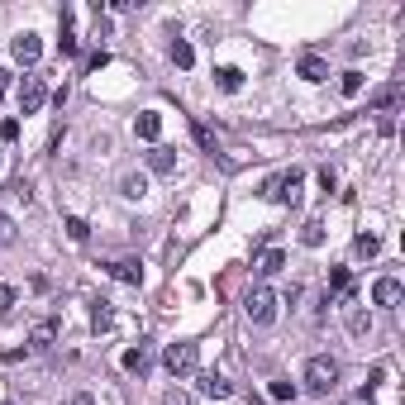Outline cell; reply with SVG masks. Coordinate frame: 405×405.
<instances>
[{"label":"cell","mask_w":405,"mask_h":405,"mask_svg":"<svg viewBox=\"0 0 405 405\" xmlns=\"http://www.w3.org/2000/svg\"><path fill=\"white\" fill-rule=\"evenodd\" d=\"M300 382H305V391H310V396H329V391L339 386V362L320 353V358L305 362V377H300Z\"/></svg>","instance_id":"1"},{"label":"cell","mask_w":405,"mask_h":405,"mask_svg":"<svg viewBox=\"0 0 405 405\" xmlns=\"http://www.w3.org/2000/svg\"><path fill=\"white\" fill-rule=\"evenodd\" d=\"M300 186H305V172L300 167H291V172H277V177H267L263 182V196L272 205H291L300 196Z\"/></svg>","instance_id":"2"},{"label":"cell","mask_w":405,"mask_h":405,"mask_svg":"<svg viewBox=\"0 0 405 405\" xmlns=\"http://www.w3.org/2000/svg\"><path fill=\"white\" fill-rule=\"evenodd\" d=\"M243 315H248L253 325H272V320H277V291H267V286H253L248 300H243Z\"/></svg>","instance_id":"3"},{"label":"cell","mask_w":405,"mask_h":405,"mask_svg":"<svg viewBox=\"0 0 405 405\" xmlns=\"http://www.w3.org/2000/svg\"><path fill=\"white\" fill-rule=\"evenodd\" d=\"M196 362H201L196 343H172L167 353H162V367H167L172 377H191V372H196Z\"/></svg>","instance_id":"4"},{"label":"cell","mask_w":405,"mask_h":405,"mask_svg":"<svg viewBox=\"0 0 405 405\" xmlns=\"http://www.w3.org/2000/svg\"><path fill=\"white\" fill-rule=\"evenodd\" d=\"M15 95H19V115H38L48 100V86H43V77H19Z\"/></svg>","instance_id":"5"},{"label":"cell","mask_w":405,"mask_h":405,"mask_svg":"<svg viewBox=\"0 0 405 405\" xmlns=\"http://www.w3.org/2000/svg\"><path fill=\"white\" fill-rule=\"evenodd\" d=\"M10 53H15V63L33 67L38 63V53H43V43H38V33H19L15 43H10Z\"/></svg>","instance_id":"6"},{"label":"cell","mask_w":405,"mask_h":405,"mask_svg":"<svg viewBox=\"0 0 405 405\" xmlns=\"http://www.w3.org/2000/svg\"><path fill=\"white\" fill-rule=\"evenodd\" d=\"M120 362H125V372H148V367H153V348H148V343H134V348H125V358H120Z\"/></svg>","instance_id":"7"},{"label":"cell","mask_w":405,"mask_h":405,"mask_svg":"<svg viewBox=\"0 0 405 405\" xmlns=\"http://www.w3.org/2000/svg\"><path fill=\"white\" fill-rule=\"evenodd\" d=\"M110 277L125 281V286H139V281H143V267L134 263V258H115V263H110Z\"/></svg>","instance_id":"8"},{"label":"cell","mask_w":405,"mask_h":405,"mask_svg":"<svg viewBox=\"0 0 405 405\" xmlns=\"http://www.w3.org/2000/svg\"><path fill=\"white\" fill-rule=\"evenodd\" d=\"M53 339H58V325H53V320H38V325L29 329V348H33V353H48Z\"/></svg>","instance_id":"9"},{"label":"cell","mask_w":405,"mask_h":405,"mask_svg":"<svg viewBox=\"0 0 405 405\" xmlns=\"http://www.w3.org/2000/svg\"><path fill=\"white\" fill-rule=\"evenodd\" d=\"M296 72H300L305 81H329V63H325V58H315V53H305V58H300Z\"/></svg>","instance_id":"10"},{"label":"cell","mask_w":405,"mask_h":405,"mask_svg":"<svg viewBox=\"0 0 405 405\" xmlns=\"http://www.w3.org/2000/svg\"><path fill=\"white\" fill-rule=\"evenodd\" d=\"M58 48H63V58H72L81 48V38H77V19H72V10H63V38H58Z\"/></svg>","instance_id":"11"},{"label":"cell","mask_w":405,"mask_h":405,"mask_svg":"<svg viewBox=\"0 0 405 405\" xmlns=\"http://www.w3.org/2000/svg\"><path fill=\"white\" fill-rule=\"evenodd\" d=\"M372 300H377V305H396V300H401V281H396V277H382L372 286Z\"/></svg>","instance_id":"12"},{"label":"cell","mask_w":405,"mask_h":405,"mask_svg":"<svg viewBox=\"0 0 405 405\" xmlns=\"http://www.w3.org/2000/svg\"><path fill=\"white\" fill-rule=\"evenodd\" d=\"M229 391H234V386H229L219 372H205V377H201V396H210V401H224Z\"/></svg>","instance_id":"13"},{"label":"cell","mask_w":405,"mask_h":405,"mask_svg":"<svg viewBox=\"0 0 405 405\" xmlns=\"http://www.w3.org/2000/svg\"><path fill=\"white\" fill-rule=\"evenodd\" d=\"M134 134H139V139H148V143H157V134H162V120L148 110V115H139V120H134Z\"/></svg>","instance_id":"14"},{"label":"cell","mask_w":405,"mask_h":405,"mask_svg":"<svg viewBox=\"0 0 405 405\" xmlns=\"http://www.w3.org/2000/svg\"><path fill=\"white\" fill-rule=\"evenodd\" d=\"M281 267H286V253L272 248V253H263V258H258V277H277Z\"/></svg>","instance_id":"15"},{"label":"cell","mask_w":405,"mask_h":405,"mask_svg":"<svg viewBox=\"0 0 405 405\" xmlns=\"http://www.w3.org/2000/svg\"><path fill=\"white\" fill-rule=\"evenodd\" d=\"M148 167H153V172H172V167H177V153H172V148H162V143H153V153H148Z\"/></svg>","instance_id":"16"},{"label":"cell","mask_w":405,"mask_h":405,"mask_svg":"<svg viewBox=\"0 0 405 405\" xmlns=\"http://www.w3.org/2000/svg\"><path fill=\"white\" fill-rule=\"evenodd\" d=\"M215 86L219 91H238L243 86V72L238 67H215Z\"/></svg>","instance_id":"17"},{"label":"cell","mask_w":405,"mask_h":405,"mask_svg":"<svg viewBox=\"0 0 405 405\" xmlns=\"http://www.w3.org/2000/svg\"><path fill=\"white\" fill-rule=\"evenodd\" d=\"M300 243H305V248H320V243H325V224H320V219H305V224H300Z\"/></svg>","instance_id":"18"},{"label":"cell","mask_w":405,"mask_h":405,"mask_svg":"<svg viewBox=\"0 0 405 405\" xmlns=\"http://www.w3.org/2000/svg\"><path fill=\"white\" fill-rule=\"evenodd\" d=\"M329 291H334V296H348V291H353V272H348V267H334V272H329Z\"/></svg>","instance_id":"19"},{"label":"cell","mask_w":405,"mask_h":405,"mask_svg":"<svg viewBox=\"0 0 405 405\" xmlns=\"http://www.w3.org/2000/svg\"><path fill=\"white\" fill-rule=\"evenodd\" d=\"M167 58H172V63H177V67H191V63H196V53H191V43H186V38H172Z\"/></svg>","instance_id":"20"},{"label":"cell","mask_w":405,"mask_h":405,"mask_svg":"<svg viewBox=\"0 0 405 405\" xmlns=\"http://www.w3.org/2000/svg\"><path fill=\"white\" fill-rule=\"evenodd\" d=\"M396 100H401V86H382V91L372 95V105L382 110V115H391V110H396Z\"/></svg>","instance_id":"21"},{"label":"cell","mask_w":405,"mask_h":405,"mask_svg":"<svg viewBox=\"0 0 405 405\" xmlns=\"http://www.w3.org/2000/svg\"><path fill=\"white\" fill-rule=\"evenodd\" d=\"M353 253H358V258H377V253H382V238L377 234H358L353 238Z\"/></svg>","instance_id":"22"},{"label":"cell","mask_w":405,"mask_h":405,"mask_svg":"<svg viewBox=\"0 0 405 405\" xmlns=\"http://www.w3.org/2000/svg\"><path fill=\"white\" fill-rule=\"evenodd\" d=\"M372 329V315L358 310V305H348V334H367Z\"/></svg>","instance_id":"23"},{"label":"cell","mask_w":405,"mask_h":405,"mask_svg":"<svg viewBox=\"0 0 405 405\" xmlns=\"http://www.w3.org/2000/svg\"><path fill=\"white\" fill-rule=\"evenodd\" d=\"M67 238H72V243H86V238H91V229H86L81 215H67Z\"/></svg>","instance_id":"24"},{"label":"cell","mask_w":405,"mask_h":405,"mask_svg":"<svg viewBox=\"0 0 405 405\" xmlns=\"http://www.w3.org/2000/svg\"><path fill=\"white\" fill-rule=\"evenodd\" d=\"M339 91L348 95V100H353V95H362V72H343V77H339Z\"/></svg>","instance_id":"25"},{"label":"cell","mask_w":405,"mask_h":405,"mask_svg":"<svg viewBox=\"0 0 405 405\" xmlns=\"http://www.w3.org/2000/svg\"><path fill=\"white\" fill-rule=\"evenodd\" d=\"M91 325H95V329H110V300H95V310H91Z\"/></svg>","instance_id":"26"},{"label":"cell","mask_w":405,"mask_h":405,"mask_svg":"<svg viewBox=\"0 0 405 405\" xmlns=\"http://www.w3.org/2000/svg\"><path fill=\"white\" fill-rule=\"evenodd\" d=\"M191 134H196V143H201L205 153H215V134H210L205 125H191Z\"/></svg>","instance_id":"27"},{"label":"cell","mask_w":405,"mask_h":405,"mask_svg":"<svg viewBox=\"0 0 405 405\" xmlns=\"http://www.w3.org/2000/svg\"><path fill=\"white\" fill-rule=\"evenodd\" d=\"M143 191H148V182H143V177H125V196H129V201H139Z\"/></svg>","instance_id":"28"},{"label":"cell","mask_w":405,"mask_h":405,"mask_svg":"<svg viewBox=\"0 0 405 405\" xmlns=\"http://www.w3.org/2000/svg\"><path fill=\"white\" fill-rule=\"evenodd\" d=\"M272 401H296V386L291 382H272Z\"/></svg>","instance_id":"29"},{"label":"cell","mask_w":405,"mask_h":405,"mask_svg":"<svg viewBox=\"0 0 405 405\" xmlns=\"http://www.w3.org/2000/svg\"><path fill=\"white\" fill-rule=\"evenodd\" d=\"M15 310V286H0V320Z\"/></svg>","instance_id":"30"},{"label":"cell","mask_w":405,"mask_h":405,"mask_svg":"<svg viewBox=\"0 0 405 405\" xmlns=\"http://www.w3.org/2000/svg\"><path fill=\"white\" fill-rule=\"evenodd\" d=\"M5 243H15V219L10 215H0V248H5Z\"/></svg>","instance_id":"31"},{"label":"cell","mask_w":405,"mask_h":405,"mask_svg":"<svg viewBox=\"0 0 405 405\" xmlns=\"http://www.w3.org/2000/svg\"><path fill=\"white\" fill-rule=\"evenodd\" d=\"M105 63H110V53H105V48H95L91 58H86V72H100V67H105Z\"/></svg>","instance_id":"32"},{"label":"cell","mask_w":405,"mask_h":405,"mask_svg":"<svg viewBox=\"0 0 405 405\" xmlns=\"http://www.w3.org/2000/svg\"><path fill=\"white\" fill-rule=\"evenodd\" d=\"M320 186H325V191H334V186H339V177H334V167H320Z\"/></svg>","instance_id":"33"},{"label":"cell","mask_w":405,"mask_h":405,"mask_svg":"<svg viewBox=\"0 0 405 405\" xmlns=\"http://www.w3.org/2000/svg\"><path fill=\"white\" fill-rule=\"evenodd\" d=\"M0 139H19V120H5L0 125Z\"/></svg>","instance_id":"34"},{"label":"cell","mask_w":405,"mask_h":405,"mask_svg":"<svg viewBox=\"0 0 405 405\" xmlns=\"http://www.w3.org/2000/svg\"><path fill=\"white\" fill-rule=\"evenodd\" d=\"M162 405H191V401L182 396V391H167V396H162Z\"/></svg>","instance_id":"35"},{"label":"cell","mask_w":405,"mask_h":405,"mask_svg":"<svg viewBox=\"0 0 405 405\" xmlns=\"http://www.w3.org/2000/svg\"><path fill=\"white\" fill-rule=\"evenodd\" d=\"M72 405H95V401L86 396V391H77V396H72Z\"/></svg>","instance_id":"36"},{"label":"cell","mask_w":405,"mask_h":405,"mask_svg":"<svg viewBox=\"0 0 405 405\" xmlns=\"http://www.w3.org/2000/svg\"><path fill=\"white\" fill-rule=\"evenodd\" d=\"M5 86H10V72H5V67H0V95H5Z\"/></svg>","instance_id":"37"},{"label":"cell","mask_w":405,"mask_h":405,"mask_svg":"<svg viewBox=\"0 0 405 405\" xmlns=\"http://www.w3.org/2000/svg\"><path fill=\"white\" fill-rule=\"evenodd\" d=\"M243 405H267V401H263V396H248V401H243Z\"/></svg>","instance_id":"38"}]
</instances>
